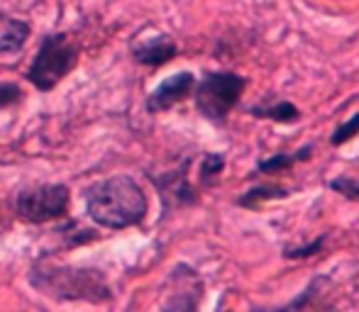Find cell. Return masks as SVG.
<instances>
[{
	"label": "cell",
	"mask_w": 359,
	"mask_h": 312,
	"mask_svg": "<svg viewBox=\"0 0 359 312\" xmlns=\"http://www.w3.org/2000/svg\"><path fill=\"white\" fill-rule=\"evenodd\" d=\"M88 215L108 229H125L142 222L147 198L130 176H113L88 190Z\"/></svg>",
	"instance_id": "1"
},
{
	"label": "cell",
	"mask_w": 359,
	"mask_h": 312,
	"mask_svg": "<svg viewBox=\"0 0 359 312\" xmlns=\"http://www.w3.org/2000/svg\"><path fill=\"white\" fill-rule=\"evenodd\" d=\"M76 59H79V47L69 39V34H52L39 47L27 78L39 90H52L76 66Z\"/></svg>",
	"instance_id": "2"
},
{
	"label": "cell",
	"mask_w": 359,
	"mask_h": 312,
	"mask_svg": "<svg viewBox=\"0 0 359 312\" xmlns=\"http://www.w3.org/2000/svg\"><path fill=\"white\" fill-rule=\"evenodd\" d=\"M247 80L237 73H210L196 90V105L208 120H225L237 105Z\"/></svg>",
	"instance_id": "3"
},
{
	"label": "cell",
	"mask_w": 359,
	"mask_h": 312,
	"mask_svg": "<svg viewBox=\"0 0 359 312\" xmlns=\"http://www.w3.org/2000/svg\"><path fill=\"white\" fill-rule=\"evenodd\" d=\"M67 208L69 188L59 183L25 190L18 198V215L27 220V222H49V220L67 213Z\"/></svg>",
	"instance_id": "4"
},
{
	"label": "cell",
	"mask_w": 359,
	"mask_h": 312,
	"mask_svg": "<svg viewBox=\"0 0 359 312\" xmlns=\"http://www.w3.org/2000/svg\"><path fill=\"white\" fill-rule=\"evenodd\" d=\"M194 85H196V78L186 71L166 78L164 83H161L159 88L149 95V110L151 113H159V110L174 108L176 103H181V100L194 90Z\"/></svg>",
	"instance_id": "5"
},
{
	"label": "cell",
	"mask_w": 359,
	"mask_h": 312,
	"mask_svg": "<svg viewBox=\"0 0 359 312\" xmlns=\"http://www.w3.org/2000/svg\"><path fill=\"white\" fill-rule=\"evenodd\" d=\"M29 37V24L0 13V54H13L25 47Z\"/></svg>",
	"instance_id": "6"
},
{
	"label": "cell",
	"mask_w": 359,
	"mask_h": 312,
	"mask_svg": "<svg viewBox=\"0 0 359 312\" xmlns=\"http://www.w3.org/2000/svg\"><path fill=\"white\" fill-rule=\"evenodd\" d=\"M176 57V44L169 37H154L149 42H142L140 47H135V59L147 66H161L169 59Z\"/></svg>",
	"instance_id": "7"
},
{
	"label": "cell",
	"mask_w": 359,
	"mask_h": 312,
	"mask_svg": "<svg viewBox=\"0 0 359 312\" xmlns=\"http://www.w3.org/2000/svg\"><path fill=\"white\" fill-rule=\"evenodd\" d=\"M264 115H266V118H271V120H279V122H293V120H298V110L293 108L291 103L274 105V108L264 110Z\"/></svg>",
	"instance_id": "8"
},
{
	"label": "cell",
	"mask_w": 359,
	"mask_h": 312,
	"mask_svg": "<svg viewBox=\"0 0 359 312\" xmlns=\"http://www.w3.org/2000/svg\"><path fill=\"white\" fill-rule=\"evenodd\" d=\"M22 98V90L18 83H10V80H0V108H8V105L18 103Z\"/></svg>",
	"instance_id": "9"
},
{
	"label": "cell",
	"mask_w": 359,
	"mask_h": 312,
	"mask_svg": "<svg viewBox=\"0 0 359 312\" xmlns=\"http://www.w3.org/2000/svg\"><path fill=\"white\" fill-rule=\"evenodd\" d=\"M359 132V113L355 115V118L350 120V122H345L340 129H337L335 134H332V144H342V142H350L352 137Z\"/></svg>",
	"instance_id": "10"
},
{
	"label": "cell",
	"mask_w": 359,
	"mask_h": 312,
	"mask_svg": "<svg viewBox=\"0 0 359 312\" xmlns=\"http://www.w3.org/2000/svg\"><path fill=\"white\" fill-rule=\"evenodd\" d=\"M332 188L352 200L359 198V178H335L332 180Z\"/></svg>",
	"instance_id": "11"
},
{
	"label": "cell",
	"mask_w": 359,
	"mask_h": 312,
	"mask_svg": "<svg viewBox=\"0 0 359 312\" xmlns=\"http://www.w3.org/2000/svg\"><path fill=\"white\" fill-rule=\"evenodd\" d=\"M286 166H291V159H286V156H276V159H271V161H264L259 169L262 171H279V169H286Z\"/></svg>",
	"instance_id": "12"
}]
</instances>
